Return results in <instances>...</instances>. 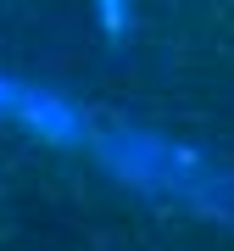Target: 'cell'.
<instances>
[{"instance_id": "6da1fadb", "label": "cell", "mask_w": 234, "mask_h": 251, "mask_svg": "<svg viewBox=\"0 0 234 251\" xmlns=\"http://www.w3.org/2000/svg\"><path fill=\"white\" fill-rule=\"evenodd\" d=\"M100 28H106V34H128V28H134V11L106 0V6H100Z\"/></svg>"}]
</instances>
